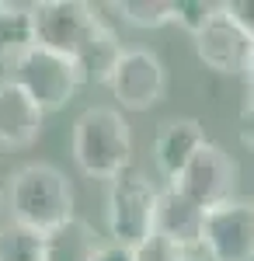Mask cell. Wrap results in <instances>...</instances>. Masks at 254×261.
Wrapping results in <instances>:
<instances>
[{"instance_id": "1", "label": "cell", "mask_w": 254, "mask_h": 261, "mask_svg": "<svg viewBox=\"0 0 254 261\" xmlns=\"http://www.w3.org/2000/svg\"><path fill=\"white\" fill-rule=\"evenodd\" d=\"M7 205H11V223L28 226L35 233H49L53 226L66 223L73 213V188L70 178L56 164H24L11 174L7 185Z\"/></svg>"}, {"instance_id": "2", "label": "cell", "mask_w": 254, "mask_h": 261, "mask_svg": "<svg viewBox=\"0 0 254 261\" xmlns=\"http://www.w3.org/2000/svg\"><path fill=\"white\" fill-rule=\"evenodd\" d=\"M73 161L80 174L94 181H115L133 164V133L122 112L94 105L73 122Z\"/></svg>"}, {"instance_id": "3", "label": "cell", "mask_w": 254, "mask_h": 261, "mask_svg": "<svg viewBox=\"0 0 254 261\" xmlns=\"http://www.w3.org/2000/svg\"><path fill=\"white\" fill-rule=\"evenodd\" d=\"M157 192L146 174L125 171L115 181H108L105 195V226L108 244L136 251L146 237H154V213H157Z\"/></svg>"}, {"instance_id": "4", "label": "cell", "mask_w": 254, "mask_h": 261, "mask_svg": "<svg viewBox=\"0 0 254 261\" xmlns=\"http://www.w3.org/2000/svg\"><path fill=\"white\" fill-rule=\"evenodd\" d=\"M32 32H35V45L59 53L66 60H77L105 32V21L98 7L84 0H42L32 4Z\"/></svg>"}, {"instance_id": "5", "label": "cell", "mask_w": 254, "mask_h": 261, "mask_svg": "<svg viewBox=\"0 0 254 261\" xmlns=\"http://www.w3.org/2000/svg\"><path fill=\"white\" fill-rule=\"evenodd\" d=\"M7 66H11L7 81L18 84L42 112L63 108L66 101L73 98V91L80 87V73H77V66H73V60H66V56H59V53H49V49H42V45L24 49V53L14 56Z\"/></svg>"}, {"instance_id": "6", "label": "cell", "mask_w": 254, "mask_h": 261, "mask_svg": "<svg viewBox=\"0 0 254 261\" xmlns=\"http://www.w3.org/2000/svg\"><path fill=\"white\" fill-rule=\"evenodd\" d=\"M202 247L209 261H254V202L226 199L209 209Z\"/></svg>"}, {"instance_id": "7", "label": "cell", "mask_w": 254, "mask_h": 261, "mask_svg": "<svg viewBox=\"0 0 254 261\" xmlns=\"http://www.w3.org/2000/svg\"><path fill=\"white\" fill-rule=\"evenodd\" d=\"M171 188H177L188 202H195L198 209H216L219 202L234 199V185H237V164L234 157L216 146V143H206L198 150L192 164L177 174L174 181H167Z\"/></svg>"}, {"instance_id": "8", "label": "cell", "mask_w": 254, "mask_h": 261, "mask_svg": "<svg viewBox=\"0 0 254 261\" xmlns=\"http://www.w3.org/2000/svg\"><path fill=\"white\" fill-rule=\"evenodd\" d=\"M108 87L122 108L146 112L167 91V66L150 49H122L115 70L108 77Z\"/></svg>"}, {"instance_id": "9", "label": "cell", "mask_w": 254, "mask_h": 261, "mask_svg": "<svg viewBox=\"0 0 254 261\" xmlns=\"http://www.w3.org/2000/svg\"><path fill=\"white\" fill-rule=\"evenodd\" d=\"M251 49H254V42L226 18L223 4L209 18V24L195 35L198 60L206 63L209 70H216V73H244V66L251 60Z\"/></svg>"}, {"instance_id": "10", "label": "cell", "mask_w": 254, "mask_h": 261, "mask_svg": "<svg viewBox=\"0 0 254 261\" xmlns=\"http://www.w3.org/2000/svg\"><path fill=\"white\" fill-rule=\"evenodd\" d=\"M202 226H206V209L188 202L171 185L157 192V213H154L157 237H164L167 244H174L185 254H192L195 247H202Z\"/></svg>"}, {"instance_id": "11", "label": "cell", "mask_w": 254, "mask_h": 261, "mask_svg": "<svg viewBox=\"0 0 254 261\" xmlns=\"http://www.w3.org/2000/svg\"><path fill=\"white\" fill-rule=\"evenodd\" d=\"M206 129H202V122L198 119H171L160 125V133H157L154 140V161L160 167V174L167 181H174L188 164L195 157L198 150L206 146Z\"/></svg>"}, {"instance_id": "12", "label": "cell", "mask_w": 254, "mask_h": 261, "mask_svg": "<svg viewBox=\"0 0 254 261\" xmlns=\"http://www.w3.org/2000/svg\"><path fill=\"white\" fill-rule=\"evenodd\" d=\"M42 112L35 101L28 98L14 81H0V146H32L39 140V129H42Z\"/></svg>"}, {"instance_id": "13", "label": "cell", "mask_w": 254, "mask_h": 261, "mask_svg": "<svg viewBox=\"0 0 254 261\" xmlns=\"http://www.w3.org/2000/svg\"><path fill=\"white\" fill-rule=\"evenodd\" d=\"M101 251V241L94 226L80 216H70L66 223L42 233V261H94Z\"/></svg>"}, {"instance_id": "14", "label": "cell", "mask_w": 254, "mask_h": 261, "mask_svg": "<svg viewBox=\"0 0 254 261\" xmlns=\"http://www.w3.org/2000/svg\"><path fill=\"white\" fill-rule=\"evenodd\" d=\"M118 56H122V42H118V35L105 24V32L73 60V66H77V73H80V84H108Z\"/></svg>"}, {"instance_id": "15", "label": "cell", "mask_w": 254, "mask_h": 261, "mask_svg": "<svg viewBox=\"0 0 254 261\" xmlns=\"http://www.w3.org/2000/svg\"><path fill=\"white\" fill-rule=\"evenodd\" d=\"M35 45L32 32V4H7L4 0V14H0V60H14L24 49Z\"/></svg>"}, {"instance_id": "16", "label": "cell", "mask_w": 254, "mask_h": 261, "mask_svg": "<svg viewBox=\"0 0 254 261\" xmlns=\"http://www.w3.org/2000/svg\"><path fill=\"white\" fill-rule=\"evenodd\" d=\"M0 261H42V233L18 223L0 226Z\"/></svg>"}, {"instance_id": "17", "label": "cell", "mask_w": 254, "mask_h": 261, "mask_svg": "<svg viewBox=\"0 0 254 261\" xmlns=\"http://www.w3.org/2000/svg\"><path fill=\"white\" fill-rule=\"evenodd\" d=\"M115 11L133 28H164L174 18L171 0H122V4H115Z\"/></svg>"}, {"instance_id": "18", "label": "cell", "mask_w": 254, "mask_h": 261, "mask_svg": "<svg viewBox=\"0 0 254 261\" xmlns=\"http://www.w3.org/2000/svg\"><path fill=\"white\" fill-rule=\"evenodd\" d=\"M171 11H174L171 21H177V24L195 39L198 32L209 24V18L219 11V4H213V0H171Z\"/></svg>"}, {"instance_id": "19", "label": "cell", "mask_w": 254, "mask_h": 261, "mask_svg": "<svg viewBox=\"0 0 254 261\" xmlns=\"http://www.w3.org/2000/svg\"><path fill=\"white\" fill-rule=\"evenodd\" d=\"M133 258H136V261H185V251L154 233V237H146V241L133 251Z\"/></svg>"}, {"instance_id": "20", "label": "cell", "mask_w": 254, "mask_h": 261, "mask_svg": "<svg viewBox=\"0 0 254 261\" xmlns=\"http://www.w3.org/2000/svg\"><path fill=\"white\" fill-rule=\"evenodd\" d=\"M223 11H226V18L254 42V0H226Z\"/></svg>"}, {"instance_id": "21", "label": "cell", "mask_w": 254, "mask_h": 261, "mask_svg": "<svg viewBox=\"0 0 254 261\" xmlns=\"http://www.w3.org/2000/svg\"><path fill=\"white\" fill-rule=\"evenodd\" d=\"M237 133H240L244 146H251V150H254V98H247V105L240 108V119H237Z\"/></svg>"}, {"instance_id": "22", "label": "cell", "mask_w": 254, "mask_h": 261, "mask_svg": "<svg viewBox=\"0 0 254 261\" xmlns=\"http://www.w3.org/2000/svg\"><path fill=\"white\" fill-rule=\"evenodd\" d=\"M94 261H136L129 247H118V244H101V251L94 254Z\"/></svg>"}, {"instance_id": "23", "label": "cell", "mask_w": 254, "mask_h": 261, "mask_svg": "<svg viewBox=\"0 0 254 261\" xmlns=\"http://www.w3.org/2000/svg\"><path fill=\"white\" fill-rule=\"evenodd\" d=\"M244 81H247V91H251V98H254V49H251V60H247V66H244Z\"/></svg>"}, {"instance_id": "24", "label": "cell", "mask_w": 254, "mask_h": 261, "mask_svg": "<svg viewBox=\"0 0 254 261\" xmlns=\"http://www.w3.org/2000/svg\"><path fill=\"white\" fill-rule=\"evenodd\" d=\"M185 261H206V258H195V254H185Z\"/></svg>"}, {"instance_id": "25", "label": "cell", "mask_w": 254, "mask_h": 261, "mask_svg": "<svg viewBox=\"0 0 254 261\" xmlns=\"http://www.w3.org/2000/svg\"><path fill=\"white\" fill-rule=\"evenodd\" d=\"M4 202H7V199H4V188H0V213H4Z\"/></svg>"}, {"instance_id": "26", "label": "cell", "mask_w": 254, "mask_h": 261, "mask_svg": "<svg viewBox=\"0 0 254 261\" xmlns=\"http://www.w3.org/2000/svg\"><path fill=\"white\" fill-rule=\"evenodd\" d=\"M0 14H4V0H0Z\"/></svg>"}]
</instances>
